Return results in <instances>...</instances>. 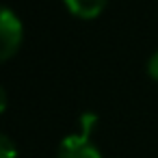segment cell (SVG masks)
Here are the masks:
<instances>
[{
  "label": "cell",
  "instance_id": "cell-6",
  "mask_svg": "<svg viewBox=\"0 0 158 158\" xmlns=\"http://www.w3.org/2000/svg\"><path fill=\"white\" fill-rule=\"evenodd\" d=\"M5 108H7V91L2 89V85H0V113Z\"/></svg>",
  "mask_w": 158,
  "mask_h": 158
},
{
  "label": "cell",
  "instance_id": "cell-4",
  "mask_svg": "<svg viewBox=\"0 0 158 158\" xmlns=\"http://www.w3.org/2000/svg\"><path fill=\"white\" fill-rule=\"evenodd\" d=\"M0 158H18L15 143H13L11 136H7L5 132H0Z\"/></svg>",
  "mask_w": 158,
  "mask_h": 158
},
{
  "label": "cell",
  "instance_id": "cell-3",
  "mask_svg": "<svg viewBox=\"0 0 158 158\" xmlns=\"http://www.w3.org/2000/svg\"><path fill=\"white\" fill-rule=\"evenodd\" d=\"M67 11L80 20H95L106 9L108 0H63Z\"/></svg>",
  "mask_w": 158,
  "mask_h": 158
},
{
  "label": "cell",
  "instance_id": "cell-2",
  "mask_svg": "<svg viewBox=\"0 0 158 158\" xmlns=\"http://www.w3.org/2000/svg\"><path fill=\"white\" fill-rule=\"evenodd\" d=\"M91 132L87 128H80V132L69 134L61 141L56 158H102L100 149L91 141Z\"/></svg>",
  "mask_w": 158,
  "mask_h": 158
},
{
  "label": "cell",
  "instance_id": "cell-1",
  "mask_svg": "<svg viewBox=\"0 0 158 158\" xmlns=\"http://www.w3.org/2000/svg\"><path fill=\"white\" fill-rule=\"evenodd\" d=\"M22 39H24V28L20 18L9 7L0 5V63L18 54Z\"/></svg>",
  "mask_w": 158,
  "mask_h": 158
},
{
  "label": "cell",
  "instance_id": "cell-5",
  "mask_svg": "<svg viewBox=\"0 0 158 158\" xmlns=\"http://www.w3.org/2000/svg\"><path fill=\"white\" fill-rule=\"evenodd\" d=\"M147 74H149V78H154L158 82V52H154L149 56V61H147Z\"/></svg>",
  "mask_w": 158,
  "mask_h": 158
}]
</instances>
